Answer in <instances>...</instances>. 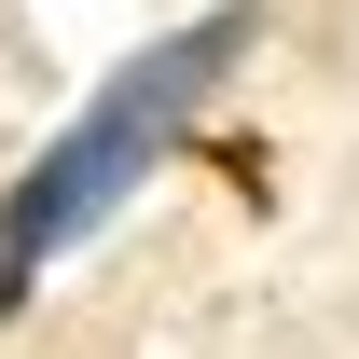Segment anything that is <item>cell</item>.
<instances>
[{"label": "cell", "instance_id": "obj_1", "mask_svg": "<svg viewBox=\"0 0 359 359\" xmlns=\"http://www.w3.org/2000/svg\"><path fill=\"white\" fill-rule=\"evenodd\" d=\"M263 42V0H222V14H194V28H166L152 55H125L111 83L69 111V125L28 152V180L0 194V332L28 318V290H42L69 249H83L111 208H125L138 180L166 166L180 138H194V111L235 83V55Z\"/></svg>", "mask_w": 359, "mask_h": 359}]
</instances>
